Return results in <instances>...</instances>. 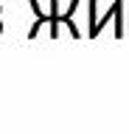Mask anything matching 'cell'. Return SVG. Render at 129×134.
<instances>
[{"label":"cell","mask_w":129,"mask_h":134,"mask_svg":"<svg viewBox=\"0 0 129 134\" xmlns=\"http://www.w3.org/2000/svg\"><path fill=\"white\" fill-rule=\"evenodd\" d=\"M31 8H34L37 20H34V25H31V31H28V39H34L37 34H39V31L45 28V25L51 23V14H45V11H42V6H39V0H31Z\"/></svg>","instance_id":"1"},{"label":"cell","mask_w":129,"mask_h":134,"mask_svg":"<svg viewBox=\"0 0 129 134\" xmlns=\"http://www.w3.org/2000/svg\"><path fill=\"white\" fill-rule=\"evenodd\" d=\"M121 8H123V3H121V0H115V3H112V6H110V11H107V14H104L101 20H95V23L90 25V36H98V34H101V28H104V25H107V23H110V20H112V17H115V14H118Z\"/></svg>","instance_id":"2"},{"label":"cell","mask_w":129,"mask_h":134,"mask_svg":"<svg viewBox=\"0 0 129 134\" xmlns=\"http://www.w3.org/2000/svg\"><path fill=\"white\" fill-rule=\"evenodd\" d=\"M0 31H3V23H0Z\"/></svg>","instance_id":"3"}]
</instances>
